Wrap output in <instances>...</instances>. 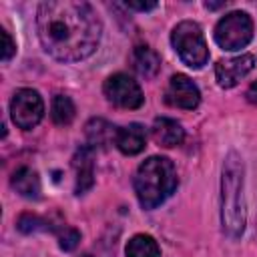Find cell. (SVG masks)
<instances>
[{
	"instance_id": "6da1fadb",
	"label": "cell",
	"mask_w": 257,
	"mask_h": 257,
	"mask_svg": "<svg viewBox=\"0 0 257 257\" xmlns=\"http://www.w3.org/2000/svg\"><path fill=\"white\" fill-rule=\"evenodd\" d=\"M36 30L42 48L52 58L76 62L96 50L102 24L88 2L48 0L38 6Z\"/></svg>"
},
{
	"instance_id": "7a4b0ae2",
	"label": "cell",
	"mask_w": 257,
	"mask_h": 257,
	"mask_svg": "<svg viewBox=\"0 0 257 257\" xmlns=\"http://www.w3.org/2000/svg\"><path fill=\"white\" fill-rule=\"evenodd\" d=\"M221 223L227 237L237 239L245 231V195H243V161L231 151L223 163L221 177Z\"/></svg>"
},
{
	"instance_id": "3957f363",
	"label": "cell",
	"mask_w": 257,
	"mask_h": 257,
	"mask_svg": "<svg viewBox=\"0 0 257 257\" xmlns=\"http://www.w3.org/2000/svg\"><path fill=\"white\" fill-rule=\"evenodd\" d=\"M177 171L167 157H149L135 173V193L145 209L165 203L177 189Z\"/></svg>"
},
{
	"instance_id": "277c9868",
	"label": "cell",
	"mask_w": 257,
	"mask_h": 257,
	"mask_svg": "<svg viewBox=\"0 0 257 257\" xmlns=\"http://www.w3.org/2000/svg\"><path fill=\"white\" fill-rule=\"evenodd\" d=\"M173 48L177 50L179 58L191 66V68H201L209 60V48L203 36V30L197 22L193 20H183L173 28L171 34Z\"/></svg>"
},
{
	"instance_id": "5b68a950",
	"label": "cell",
	"mask_w": 257,
	"mask_h": 257,
	"mask_svg": "<svg viewBox=\"0 0 257 257\" xmlns=\"http://www.w3.org/2000/svg\"><path fill=\"white\" fill-rule=\"evenodd\" d=\"M253 38V20L247 12L235 10L225 14L215 26V40L225 50L245 48Z\"/></svg>"
},
{
	"instance_id": "8992f818",
	"label": "cell",
	"mask_w": 257,
	"mask_h": 257,
	"mask_svg": "<svg viewBox=\"0 0 257 257\" xmlns=\"http://www.w3.org/2000/svg\"><path fill=\"white\" fill-rule=\"evenodd\" d=\"M10 116L18 128L30 131L44 116L42 96L32 88H20L10 100Z\"/></svg>"
},
{
	"instance_id": "52a82bcc",
	"label": "cell",
	"mask_w": 257,
	"mask_h": 257,
	"mask_svg": "<svg viewBox=\"0 0 257 257\" xmlns=\"http://www.w3.org/2000/svg\"><path fill=\"white\" fill-rule=\"evenodd\" d=\"M104 96L108 102H112L118 108H139L145 100L143 90L137 80H133L128 74L116 72L104 80Z\"/></svg>"
},
{
	"instance_id": "ba28073f",
	"label": "cell",
	"mask_w": 257,
	"mask_h": 257,
	"mask_svg": "<svg viewBox=\"0 0 257 257\" xmlns=\"http://www.w3.org/2000/svg\"><path fill=\"white\" fill-rule=\"evenodd\" d=\"M165 102L175 108L193 110L201 102V92L187 74H175L171 76L169 86L165 90Z\"/></svg>"
},
{
	"instance_id": "9c48e42d",
	"label": "cell",
	"mask_w": 257,
	"mask_h": 257,
	"mask_svg": "<svg viewBox=\"0 0 257 257\" xmlns=\"http://www.w3.org/2000/svg\"><path fill=\"white\" fill-rule=\"evenodd\" d=\"M255 66V58L253 54H241L235 58H227V60H219L215 64V78L217 84L221 88H233L235 84H239L241 78H245Z\"/></svg>"
},
{
	"instance_id": "30bf717a",
	"label": "cell",
	"mask_w": 257,
	"mask_h": 257,
	"mask_svg": "<svg viewBox=\"0 0 257 257\" xmlns=\"http://www.w3.org/2000/svg\"><path fill=\"white\" fill-rule=\"evenodd\" d=\"M72 169H74V193L82 195L86 193L94 183V149L90 145L80 147L72 157Z\"/></svg>"
},
{
	"instance_id": "8fae6325",
	"label": "cell",
	"mask_w": 257,
	"mask_h": 257,
	"mask_svg": "<svg viewBox=\"0 0 257 257\" xmlns=\"http://www.w3.org/2000/svg\"><path fill=\"white\" fill-rule=\"evenodd\" d=\"M151 133H153L155 143L161 145V147H167V149L181 145L183 139H185L183 126H181L177 120L167 118V116L155 118V122H153V126H151Z\"/></svg>"
},
{
	"instance_id": "7c38bea8",
	"label": "cell",
	"mask_w": 257,
	"mask_h": 257,
	"mask_svg": "<svg viewBox=\"0 0 257 257\" xmlns=\"http://www.w3.org/2000/svg\"><path fill=\"white\" fill-rule=\"evenodd\" d=\"M114 145H116V149H118L122 155H139V153L147 147L145 128H143L141 124H137V122L118 128V131H116Z\"/></svg>"
},
{
	"instance_id": "4fadbf2b",
	"label": "cell",
	"mask_w": 257,
	"mask_h": 257,
	"mask_svg": "<svg viewBox=\"0 0 257 257\" xmlns=\"http://www.w3.org/2000/svg\"><path fill=\"white\" fill-rule=\"evenodd\" d=\"M12 187L18 195H22L26 199L40 197V177L30 167H20L12 173Z\"/></svg>"
},
{
	"instance_id": "5bb4252c",
	"label": "cell",
	"mask_w": 257,
	"mask_h": 257,
	"mask_svg": "<svg viewBox=\"0 0 257 257\" xmlns=\"http://www.w3.org/2000/svg\"><path fill=\"white\" fill-rule=\"evenodd\" d=\"M133 66H135V70L141 76L153 78L159 72V68H161V58H159V54L153 48H149V46H137L133 50Z\"/></svg>"
},
{
	"instance_id": "9a60e30c",
	"label": "cell",
	"mask_w": 257,
	"mask_h": 257,
	"mask_svg": "<svg viewBox=\"0 0 257 257\" xmlns=\"http://www.w3.org/2000/svg\"><path fill=\"white\" fill-rule=\"evenodd\" d=\"M116 131L112 124H108L106 120L102 118H92L88 124H86V139H88V145L94 149V147H106L108 143H112L116 139Z\"/></svg>"
},
{
	"instance_id": "2e32d148",
	"label": "cell",
	"mask_w": 257,
	"mask_h": 257,
	"mask_svg": "<svg viewBox=\"0 0 257 257\" xmlns=\"http://www.w3.org/2000/svg\"><path fill=\"white\" fill-rule=\"evenodd\" d=\"M124 253L126 257H161V249L157 241L151 235H143V233L128 239Z\"/></svg>"
},
{
	"instance_id": "e0dca14e",
	"label": "cell",
	"mask_w": 257,
	"mask_h": 257,
	"mask_svg": "<svg viewBox=\"0 0 257 257\" xmlns=\"http://www.w3.org/2000/svg\"><path fill=\"white\" fill-rule=\"evenodd\" d=\"M74 102L70 100V96L66 94H56L52 98V104H50V116L54 120V124L58 126H66L74 120Z\"/></svg>"
},
{
	"instance_id": "ac0fdd59",
	"label": "cell",
	"mask_w": 257,
	"mask_h": 257,
	"mask_svg": "<svg viewBox=\"0 0 257 257\" xmlns=\"http://www.w3.org/2000/svg\"><path fill=\"white\" fill-rule=\"evenodd\" d=\"M16 227L22 231V233H36V231H46L50 229V221L38 217V215H32V213H24L18 217L16 221Z\"/></svg>"
},
{
	"instance_id": "d6986e66",
	"label": "cell",
	"mask_w": 257,
	"mask_h": 257,
	"mask_svg": "<svg viewBox=\"0 0 257 257\" xmlns=\"http://www.w3.org/2000/svg\"><path fill=\"white\" fill-rule=\"evenodd\" d=\"M78 241H80V233H78L76 229H72V227L62 225V229H60V233H58V245H60V249L72 251V249L78 245Z\"/></svg>"
},
{
	"instance_id": "ffe728a7",
	"label": "cell",
	"mask_w": 257,
	"mask_h": 257,
	"mask_svg": "<svg viewBox=\"0 0 257 257\" xmlns=\"http://www.w3.org/2000/svg\"><path fill=\"white\" fill-rule=\"evenodd\" d=\"M0 32H2V40H4V48H2V62H8V60L14 56V52H16V44H14L12 36H10L4 28H2Z\"/></svg>"
},
{
	"instance_id": "44dd1931",
	"label": "cell",
	"mask_w": 257,
	"mask_h": 257,
	"mask_svg": "<svg viewBox=\"0 0 257 257\" xmlns=\"http://www.w3.org/2000/svg\"><path fill=\"white\" fill-rule=\"evenodd\" d=\"M124 6H126V8H131V10L147 12V10H153V8H157V2H126Z\"/></svg>"
},
{
	"instance_id": "7402d4cb",
	"label": "cell",
	"mask_w": 257,
	"mask_h": 257,
	"mask_svg": "<svg viewBox=\"0 0 257 257\" xmlns=\"http://www.w3.org/2000/svg\"><path fill=\"white\" fill-rule=\"evenodd\" d=\"M247 100H249L251 104H257V80L247 88Z\"/></svg>"
},
{
	"instance_id": "603a6c76",
	"label": "cell",
	"mask_w": 257,
	"mask_h": 257,
	"mask_svg": "<svg viewBox=\"0 0 257 257\" xmlns=\"http://www.w3.org/2000/svg\"><path fill=\"white\" fill-rule=\"evenodd\" d=\"M221 6H225V2H205V8H209V10H215Z\"/></svg>"
},
{
	"instance_id": "cb8c5ba5",
	"label": "cell",
	"mask_w": 257,
	"mask_h": 257,
	"mask_svg": "<svg viewBox=\"0 0 257 257\" xmlns=\"http://www.w3.org/2000/svg\"><path fill=\"white\" fill-rule=\"evenodd\" d=\"M76 257H108V255H94V253L86 251V253H80V255H76Z\"/></svg>"
}]
</instances>
